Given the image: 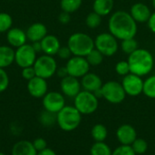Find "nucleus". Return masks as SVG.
Wrapping results in <instances>:
<instances>
[{"instance_id":"obj_30","label":"nucleus","mask_w":155,"mask_h":155,"mask_svg":"<svg viewBox=\"0 0 155 155\" xmlns=\"http://www.w3.org/2000/svg\"><path fill=\"white\" fill-rule=\"evenodd\" d=\"M102 17L100 15H98L95 12H91L87 15L86 18H85V24L86 26L90 29H95L97 27L100 26V25L102 24Z\"/></svg>"},{"instance_id":"obj_10","label":"nucleus","mask_w":155,"mask_h":155,"mask_svg":"<svg viewBox=\"0 0 155 155\" xmlns=\"http://www.w3.org/2000/svg\"><path fill=\"white\" fill-rule=\"evenodd\" d=\"M90 64L85 57L73 55L66 63L68 74L76 78H82L90 71Z\"/></svg>"},{"instance_id":"obj_34","label":"nucleus","mask_w":155,"mask_h":155,"mask_svg":"<svg viewBox=\"0 0 155 155\" xmlns=\"http://www.w3.org/2000/svg\"><path fill=\"white\" fill-rule=\"evenodd\" d=\"M115 72L118 75L121 76H125L127 74H129L131 73L130 70V66L127 61H120L115 64Z\"/></svg>"},{"instance_id":"obj_1","label":"nucleus","mask_w":155,"mask_h":155,"mask_svg":"<svg viewBox=\"0 0 155 155\" xmlns=\"http://www.w3.org/2000/svg\"><path fill=\"white\" fill-rule=\"evenodd\" d=\"M108 30L116 39L123 41L137 34V23L129 12L119 10L113 13L108 20Z\"/></svg>"},{"instance_id":"obj_39","label":"nucleus","mask_w":155,"mask_h":155,"mask_svg":"<svg viewBox=\"0 0 155 155\" xmlns=\"http://www.w3.org/2000/svg\"><path fill=\"white\" fill-rule=\"evenodd\" d=\"M32 143H33L35 149L37 151V153L47 148V143L44 138H36Z\"/></svg>"},{"instance_id":"obj_20","label":"nucleus","mask_w":155,"mask_h":155,"mask_svg":"<svg viewBox=\"0 0 155 155\" xmlns=\"http://www.w3.org/2000/svg\"><path fill=\"white\" fill-rule=\"evenodd\" d=\"M41 45H42V52H44L45 54H48L52 56L57 54L61 47L59 39L54 35H47L41 41Z\"/></svg>"},{"instance_id":"obj_5","label":"nucleus","mask_w":155,"mask_h":155,"mask_svg":"<svg viewBox=\"0 0 155 155\" xmlns=\"http://www.w3.org/2000/svg\"><path fill=\"white\" fill-rule=\"evenodd\" d=\"M74 106L82 115H89L98 109L99 99L94 93L82 90L74 98Z\"/></svg>"},{"instance_id":"obj_22","label":"nucleus","mask_w":155,"mask_h":155,"mask_svg":"<svg viewBox=\"0 0 155 155\" xmlns=\"http://www.w3.org/2000/svg\"><path fill=\"white\" fill-rule=\"evenodd\" d=\"M15 63V50L10 45H0V68H6Z\"/></svg>"},{"instance_id":"obj_21","label":"nucleus","mask_w":155,"mask_h":155,"mask_svg":"<svg viewBox=\"0 0 155 155\" xmlns=\"http://www.w3.org/2000/svg\"><path fill=\"white\" fill-rule=\"evenodd\" d=\"M12 155H37V151L35 149L33 143L22 140L15 143L12 148Z\"/></svg>"},{"instance_id":"obj_27","label":"nucleus","mask_w":155,"mask_h":155,"mask_svg":"<svg viewBox=\"0 0 155 155\" xmlns=\"http://www.w3.org/2000/svg\"><path fill=\"white\" fill-rule=\"evenodd\" d=\"M143 94L148 98L155 99V74L150 75L144 80Z\"/></svg>"},{"instance_id":"obj_23","label":"nucleus","mask_w":155,"mask_h":155,"mask_svg":"<svg viewBox=\"0 0 155 155\" xmlns=\"http://www.w3.org/2000/svg\"><path fill=\"white\" fill-rule=\"evenodd\" d=\"M114 5V0H94L93 11L97 13L101 16H106L112 13Z\"/></svg>"},{"instance_id":"obj_9","label":"nucleus","mask_w":155,"mask_h":155,"mask_svg":"<svg viewBox=\"0 0 155 155\" xmlns=\"http://www.w3.org/2000/svg\"><path fill=\"white\" fill-rule=\"evenodd\" d=\"M36 58L37 53L31 44H25L15 50V63L20 68L34 66Z\"/></svg>"},{"instance_id":"obj_28","label":"nucleus","mask_w":155,"mask_h":155,"mask_svg":"<svg viewBox=\"0 0 155 155\" xmlns=\"http://www.w3.org/2000/svg\"><path fill=\"white\" fill-rule=\"evenodd\" d=\"M104 57H105V56H104L100 51H98L95 47H94V49H93V50L85 56L87 62L89 63V64H90L91 66H98V65H100V64L103 63Z\"/></svg>"},{"instance_id":"obj_40","label":"nucleus","mask_w":155,"mask_h":155,"mask_svg":"<svg viewBox=\"0 0 155 155\" xmlns=\"http://www.w3.org/2000/svg\"><path fill=\"white\" fill-rule=\"evenodd\" d=\"M58 20H59V22L61 24L67 25L71 21V14H69L67 12H64V11H62L58 15Z\"/></svg>"},{"instance_id":"obj_37","label":"nucleus","mask_w":155,"mask_h":155,"mask_svg":"<svg viewBox=\"0 0 155 155\" xmlns=\"http://www.w3.org/2000/svg\"><path fill=\"white\" fill-rule=\"evenodd\" d=\"M22 77L27 81L33 79L34 77L36 76V74H35V70L34 68V66H28V67H25V68H22Z\"/></svg>"},{"instance_id":"obj_14","label":"nucleus","mask_w":155,"mask_h":155,"mask_svg":"<svg viewBox=\"0 0 155 155\" xmlns=\"http://www.w3.org/2000/svg\"><path fill=\"white\" fill-rule=\"evenodd\" d=\"M27 91L34 98H43L48 91V84L46 79L35 76L27 81Z\"/></svg>"},{"instance_id":"obj_45","label":"nucleus","mask_w":155,"mask_h":155,"mask_svg":"<svg viewBox=\"0 0 155 155\" xmlns=\"http://www.w3.org/2000/svg\"><path fill=\"white\" fill-rule=\"evenodd\" d=\"M152 5H153V7L155 9V0H152Z\"/></svg>"},{"instance_id":"obj_43","label":"nucleus","mask_w":155,"mask_h":155,"mask_svg":"<svg viewBox=\"0 0 155 155\" xmlns=\"http://www.w3.org/2000/svg\"><path fill=\"white\" fill-rule=\"evenodd\" d=\"M37 155H56V153H55V152L54 150L47 147L46 149H45V150H43L41 152H38Z\"/></svg>"},{"instance_id":"obj_2","label":"nucleus","mask_w":155,"mask_h":155,"mask_svg":"<svg viewBox=\"0 0 155 155\" xmlns=\"http://www.w3.org/2000/svg\"><path fill=\"white\" fill-rule=\"evenodd\" d=\"M127 62L131 73L141 77L149 74L153 71L155 64L153 55L150 51L144 48H138L129 54Z\"/></svg>"},{"instance_id":"obj_7","label":"nucleus","mask_w":155,"mask_h":155,"mask_svg":"<svg viewBox=\"0 0 155 155\" xmlns=\"http://www.w3.org/2000/svg\"><path fill=\"white\" fill-rule=\"evenodd\" d=\"M102 95L108 103L118 104L124 101L126 94L121 83L117 81H108L102 86Z\"/></svg>"},{"instance_id":"obj_29","label":"nucleus","mask_w":155,"mask_h":155,"mask_svg":"<svg viewBox=\"0 0 155 155\" xmlns=\"http://www.w3.org/2000/svg\"><path fill=\"white\" fill-rule=\"evenodd\" d=\"M121 49L122 51L126 54H131L132 53H134L135 50H137L139 48L138 46V42L135 40L134 37L133 38H128V39H125V40H123L121 41Z\"/></svg>"},{"instance_id":"obj_25","label":"nucleus","mask_w":155,"mask_h":155,"mask_svg":"<svg viewBox=\"0 0 155 155\" xmlns=\"http://www.w3.org/2000/svg\"><path fill=\"white\" fill-rule=\"evenodd\" d=\"M112 149L104 142H95L90 149V155H112Z\"/></svg>"},{"instance_id":"obj_32","label":"nucleus","mask_w":155,"mask_h":155,"mask_svg":"<svg viewBox=\"0 0 155 155\" xmlns=\"http://www.w3.org/2000/svg\"><path fill=\"white\" fill-rule=\"evenodd\" d=\"M12 16L5 12H0V33H6L13 26Z\"/></svg>"},{"instance_id":"obj_17","label":"nucleus","mask_w":155,"mask_h":155,"mask_svg":"<svg viewBox=\"0 0 155 155\" xmlns=\"http://www.w3.org/2000/svg\"><path fill=\"white\" fill-rule=\"evenodd\" d=\"M81 85L83 90L91 93H95L100 90L104 84L101 77L94 73H87L81 78Z\"/></svg>"},{"instance_id":"obj_15","label":"nucleus","mask_w":155,"mask_h":155,"mask_svg":"<svg viewBox=\"0 0 155 155\" xmlns=\"http://www.w3.org/2000/svg\"><path fill=\"white\" fill-rule=\"evenodd\" d=\"M116 138L121 144L132 145L137 138V132L135 128L128 124L120 125L116 130Z\"/></svg>"},{"instance_id":"obj_19","label":"nucleus","mask_w":155,"mask_h":155,"mask_svg":"<svg viewBox=\"0 0 155 155\" xmlns=\"http://www.w3.org/2000/svg\"><path fill=\"white\" fill-rule=\"evenodd\" d=\"M25 33H26L27 40H29L31 43L41 42L48 35L46 26L39 22L34 23L31 25H29Z\"/></svg>"},{"instance_id":"obj_46","label":"nucleus","mask_w":155,"mask_h":155,"mask_svg":"<svg viewBox=\"0 0 155 155\" xmlns=\"http://www.w3.org/2000/svg\"><path fill=\"white\" fill-rule=\"evenodd\" d=\"M0 155H5V153H0Z\"/></svg>"},{"instance_id":"obj_18","label":"nucleus","mask_w":155,"mask_h":155,"mask_svg":"<svg viewBox=\"0 0 155 155\" xmlns=\"http://www.w3.org/2000/svg\"><path fill=\"white\" fill-rule=\"evenodd\" d=\"M6 40L11 47L18 48L26 44V33L19 27H12L6 32Z\"/></svg>"},{"instance_id":"obj_8","label":"nucleus","mask_w":155,"mask_h":155,"mask_svg":"<svg viewBox=\"0 0 155 155\" xmlns=\"http://www.w3.org/2000/svg\"><path fill=\"white\" fill-rule=\"evenodd\" d=\"M94 47L104 56H113L119 49L118 39L109 32L101 33L94 39Z\"/></svg>"},{"instance_id":"obj_31","label":"nucleus","mask_w":155,"mask_h":155,"mask_svg":"<svg viewBox=\"0 0 155 155\" xmlns=\"http://www.w3.org/2000/svg\"><path fill=\"white\" fill-rule=\"evenodd\" d=\"M39 122L45 127H50L56 123V114H53L47 111H44L40 114Z\"/></svg>"},{"instance_id":"obj_47","label":"nucleus","mask_w":155,"mask_h":155,"mask_svg":"<svg viewBox=\"0 0 155 155\" xmlns=\"http://www.w3.org/2000/svg\"><path fill=\"white\" fill-rule=\"evenodd\" d=\"M7 1H11V0H7Z\"/></svg>"},{"instance_id":"obj_42","label":"nucleus","mask_w":155,"mask_h":155,"mask_svg":"<svg viewBox=\"0 0 155 155\" xmlns=\"http://www.w3.org/2000/svg\"><path fill=\"white\" fill-rule=\"evenodd\" d=\"M56 74H57L61 79H63V78L66 77L67 75H69V74H68V72H67V69H66L65 66L57 68V70H56Z\"/></svg>"},{"instance_id":"obj_4","label":"nucleus","mask_w":155,"mask_h":155,"mask_svg":"<svg viewBox=\"0 0 155 155\" xmlns=\"http://www.w3.org/2000/svg\"><path fill=\"white\" fill-rule=\"evenodd\" d=\"M82 122V114L71 105H65L56 114V124L64 132H72L77 129Z\"/></svg>"},{"instance_id":"obj_12","label":"nucleus","mask_w":155,"mask_h":155,"mask_svg":"<svg viewBox=\"0 0 155 155\" xmlns=\"http://www.w3.org/2000/svg\"><path fill=\"white\" fill-rule=\"evenodd\" d=\"M43 106L45 111L57 114L65 106L64 95L62 93L55 91L47 92L43 97Z\"/></svg>"},{"instance_id":"obj_36","label":"nucleus","mask_w":155,"mask_h":155,"mask_svg":"<svg viewBox=\"0 0 155 155\" xmlns=\"http://www.w3.org/2000/svg\"><path fill=\"white\" fill-rule=\"evenodd\" d=\"M9 85V76L5 69L0 68V93L5 92Z\"/></svg>"},{"instance_id":"obj_44","label":"nucleus","mask_w":155,"mask_h":155,"mask_svg":"<svg viewBox=\"0 0 155 155\" xmlns=\"http://www.w3.org/2000/svg\"><path fill=\"white\" fill-rule=\"evenodd\" d=\"M31 45H32L34 50H35L36 53L42 52V45H41V42H35V43H32Z\"/></svg>"},{"instance_id":"obj_26","label":"nucleus","mask_w":155,"mask_h":155,"mask_svg":"<svg viewBox=\"0 0 155 155\" xmlns=\"http://www.w3.org/2000/svg\"><path fill=\"white\" fill-rule=\"evenodd\" d=\"M83 4V0H61L60 6L62 11L67 12L69 14L77 11Z\"/></svg>"},{"instance_id":"obj_24","label":"nucleus","mask_w":155,"mask_h":155,"mask_svg":"<svg viewBox=\"0 0 155 155\" xmlns=\"http://www.w3.org/2000/svg\"><path fill=\"white\" fill-rule=\"evenodd\" d=\"M91 135L94 142H104L108 136V130L103 124H96L91 130Z\"/></svg>"},{"instance_id":"obj_13","label":"nucleus","mask_w":155,"mask_h":155,"mask_svg":"<svg viewBox=\"0 0 155 155\" xmlns=\"http://www.w3.org/2000/svg\"><path fill=\"white\" fill-rule=\"evenodd\" d=\"M60 87L62 94L70 98H74L82 91V85L79 79L71 75H67L61 79Z\"/></svg>"},{"instance_id":"obj_33","label":"nucleus","mask_w":155,"mask_h":155,"mask_svg":"<svg viewBox=\"0 0 155 155\" xmlns=\"http://www.w3.org/2000/svg\"><path fill=\"white\" fill-rule=\"evenodd\" d=\"M132 148L136 155L144 154L148 150V143L143 138H136L135 141L132 143Z\"/></svg>"},{"instance_id":"obj_16","label":"nucleus","mask_w":155,"mask_h":155,"mask_svg":"<svg viewBox=\"0 0 155 155\" xmlns=\"http://www.w3.org/2000/svg\"><path fill=\"white\" fill-rule=\"evenodd\" d=\"M129 13L137 24L138 23H140V24L147 23L152 15V12H151L150 8L148 7V5H146L143 3L134 4L131 6Z\"/></svg>"},{"instance_id":"obj_6","label":"nucleus","mask_w":155,"mask_h":155,"mask_svg":"<svg viewBox=\"0 0 155 155\" xmlns=\"http://www.w3.org/2000/svg\"><path fill=\"white\" fill-rule=\"evenodd\" d=\"M36 76L42 77L44 79H49L56 74L57 63L56 60L52 55L43 54L36 58L34 64Z\"/></svg>"},{"instance_id":"obj_38","label":"nucleus","mask_w":155,"mask_h":155,"mask_svg":"<svg viewBox=\"0 0 155 155\" xmlns=\"http://www.w3.org/2000/svg\"><path fill=\"white\" fill-rule=\"evenodd\" d=\"M57 56L62 60H67L68 61L73 56V54H72V52L68 46H61L58 53H57Z\"/></svg>"},{"instance_id":"obj_3","label":"nucleus","mask_w":155,"mask_h":155,"mask_svg":"<svg viewBox=\"0 0 155 155\" xmlns=\"http://www.w3.org/2000/svg\"><path fill=\"white\" fill-rule=\"evenodd\" d=\"M67 46L73 55L85 57L94 49V40L87 34L77 32L71 35L67 41Z\"/></svg>"},{"instance_id":"obj_11","label":"nucleus","mask_w":155,"mask_h":155,"mask_svg":"<svg viewBox=\"0 0 155 155\" xmlns=\"http://www.w3.org/2000/svg\"><path fill=\"white\" fill-rule=\"evenodd\" d=\"M143 80L141 76L130 73L129 74L124 76L122 81L123 88L129 96H138L143 92Z\"/></svg>"},{"instance_id":"obj_35","label":"nucleus","mask_w":155,"mask_h":155,"mask_svg":"<svg viewBox=\"0 0 155 155\" xmlns=\"http://www.w3.org/2000/svg\"><path fill=\"white\" fill-rule=\"evenodd\" d=\"M112 155H136V153L134 152L131 145L121 144L113 151Z\"/></svg>"},{"instance_id":"obj_41","label":"nucleus","mask_w":155,"mask_h":155,"mask_svg":"<svg viewBox=\"0 0 155 155\" xmlns=\"http://www.w3.org/2000/svg\"><path fill=\"white\" fill-rule=\"evenodd\" d=\"M147 24H148V27L151 30V32L155 34V12L152 13Z\"/></svg>"}]
</instances>
